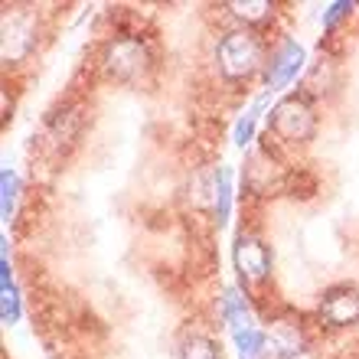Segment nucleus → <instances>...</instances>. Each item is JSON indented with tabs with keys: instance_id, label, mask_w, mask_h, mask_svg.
Listing matches in <instances>:
<instances>
[{
	"instance_id": "obj_1",
	"label": "nucleus",
	"mask_w": 359,
	"mask_h": 359,
	"mask_svg": "<svg viewBox=\"0 0 359 359\" xmlns=\"http://www.w3.org/2000/svg\"><path fill=\"white\" fill-rule=\"evenodd\" d=\"M216 59H219V72L232 79V82H238V79H248L262 66V43L248 29H232V33L219 39Z\"/></svg>"
},
{
	"instance_id": "obj_2",
	"label": "nucleus",
	"mask_w": 359,
	"mask_h": 359,
	"mask_svg": "<svg viewBox=\"0 0 359 359\" xmlns=\"http://www.w3.org/2000/svg\"><path fill=\"white\" fill-rule=\"evenodd\" d=\"M271 131L284 141H311L313 131H317V118H313V108L307 104V98H284V102L274 104L271 111Z\"/></svg>"
},
{
	"instance_id": "obj_3",
	"label": "nucleus",
	"mask_w": 359,
	"mask_h": 359,
	"mask_svg": "<svg viewBox=\"0 0 359 359\" xmlns=\"http://www.w3.org/2000/svg\"><path fill=\"white\" fill-rule=\"evenodd\" d=\"M147 49H144L141 39L134 36H121L114 39L111 46L104 49V69H108V76H114L118 82H134V79H141L147 72Z\"/></svg>"
},
{
	"instance_id": "obj_4",
	"label": "nucleus",
	"mask_w": 359,
	"mask_h": 359,
	"mask_svg": "<svg viewBox=\"0 0 359 359\" xmlns=\"http://www.w3.org/2000/svg\"><path fill=\"white\" fill-rule=\"evenodd\" d=\"M232 258H236V271L238 278L245 284H258L265 281L268 271H271V255H268V248L262 238L255 236H242L236 238V248H232Z\"/></svg>"
},
{
	"instance_id": "obj_5",
	"label": "nucleus",
	"mask_w": 359,
	"mask_h": 359,
	"mask_svg": "<svg viewBox=\"0 0 359 359\" xmlns=\"http://www.w3.org/2000/svg\"><path fill=\"white\" fill-rule=\"evenodd\" d=\"M320 317L330 327H350L359 323V287L356 284H343L323 294L320 301Z\"/></svg>"
},
{
	"instance_id": "obj_6",
	"label": "nucleus",
	"mask_w": 359,
	"mask_h": 359,
	"mask_svg": "<svg viewBox=\"0 0 359 359\" xmlns=\"http://www.w3.org/2000/svg\"><path fill=\"white\" fill-rule=\"evenodd\" d=\"M304 69V49L294 43V39H287L278 53H274L271 66H268V88H284L291 79H297V72Z\"/></svg>"
},
{
	"instance_id": "obj_7",
	"label": "nucleus",
	"mask_w": 359,
	"mask_h": 359,
	"mask_svg": "<svg viewBox=\"0 0 359 359\" xmlns=\"http://www.w3.org/2000/svg\"><path fill=\"white\" fill-rule=\"evenodd\" d=\"M33 49V27H29L27 17L20 13H10L4 20V59L7 62H17Z\"/></svg>"
},
{
	"instance_id": "obj_8",
	"label": "nucleus",
	"mask_w": 359,
	"mask_h": 359,
	"mask_svg": "<svg viewBox=\"0 0 359 359\" xmlns=\"http://www.w3.org/2000/svg\"><path fill=\"white\" fill-rule=\"evenodd\" d=\"M232 340H236L238 356H242V359H265V333L255 330L252 323H245V327L232 330Z\"/></svg>"
},
{
	"instance_id": "obj_9",
	"label": "nucleus",
	"mask_w": 359,
	"mask_h": 359,
	"mask_svg": "<svg viewBox=\"0 0 359 359\" xmlns=\"http://www.w3.org/2000/svg\"><path fill=\"white\" fill-rule=\"evenodd\" d=\"M177 359H222L219 356V346L203 333H189L187 340L180 343Z\"/></svg>"
},
{
	"instance_id": "obj_10",
	"label": "nucleus",
	"mask_w": 359,
	"mask_h": 359,
	"mask_svg": "<svg viewBox=\"0 0 359 359\" xmlns=\"http://www.w3.org/2000/svg\"><path fill=\"white\" fill-rule=\"evenodd\" d=\"M271 350L278 359H297L304 353L301 333L291 330V327H278V330L271 333Z\"/></svg>"
},
{
	"instance_id": "obj_11",
	"label": "nucleus",
	"mask_w": 359,
	"mask_h": 359,
	"mask_svg": "<svg viewBox=\"0 0 359 359\" xmlns=\"http://www.w3.org/2000/svg\"><path fill=\"white\" fill-rule=\"evenodd\" d=\"M229 209H232V170L222 167L216 173V222L219 226L229 222Z\"/></svg>"
},
{
	"instance_id": "obj_12",
	"label": "nucleus",
	"mask_w": 359,
	"mask_h": 359,
	"mask_svg": "<svg viewBox=\"0 0 359 359\" xmlns=\"http://www.w3.org/2000/svg\"><path fill=\"white\" fill-rule=\"evenodd\" d=\"M226 10L232 17L245 20V23H258V20H265L268 13H271V4H268V0H248V4L236 0V4H226Z\"/></svg>"
},
{
	"instance_id": "obj_13",
	"label": "nucleus",
	"mask_w": 359,
	"mask_h": 359,
	"mask_svg": "<svg viewBox=\"0 0 359 359\" xmlns=\"http://www.w3.org/2000/svg\"><path fill=\"white\" fill-rule=\"evenodd\" d=\"M0 187H4V203H0V212H4V219H10V212H13V203H17V189H20V180L13 170H4L0 173Z\"/></svg>"
},
{
	"instance_id": "obj_14",
	"label": "nucleus",
	"mask_w": 359,
	"mask_h": 359,
	"mask_svg": "<svg viewBox=\"0 0 359 359\" xmlns=\"http://www.w3.org/2000/svg\"><path fill=\"white\" fill-rule=\"evenodd\" d=\"M20 317V301H17V291L10 287V271H7V262H4V323H17Z\"/></svg>"
},
{
	"instance_id": "obj_15",
	"label": "nucleus",
	"mask_w": 359,
	"mask_h": 359,
	"mask_svg": "<svg viewBox=\"0 0 359 359\" xmlns=\"http://www.w3.org/2000/svg\"><path fill=\"white\" fill-rule=\"evenodd\" d=\"M262 104H265V102H258L255 108H252V111H248L245 118H242V121L236 124V144H238V147H245V144L252 141V134H255V121H258V111H262Z\"/></svg>"
},
{
	"instance_id": "obj_16",
	"label": "nucleus",
	"mask_w": 359,
	"mask_h": 359,
	"mask_svg": "<svg viewBox=\"0 0 359 359\" xmlns=\"http://www.w3.org/2000/svg\"><path fill=\"white\" fill-rule=\"evenodd\" d=\"M350 10H353V4H346V0H337V4H330V7H327V13H323V27H333V23H337L340 17H346Z\"/></svg>"
}]
</instances>
